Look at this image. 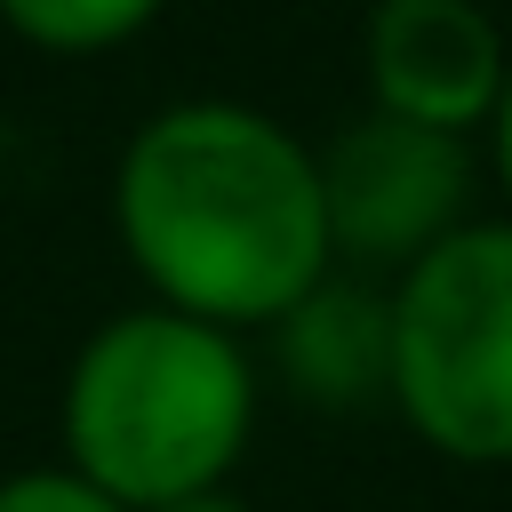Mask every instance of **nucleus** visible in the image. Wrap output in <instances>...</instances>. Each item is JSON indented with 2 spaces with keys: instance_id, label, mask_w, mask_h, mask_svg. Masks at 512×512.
Listing matches in <instances>:
<instances>
[{
  "instance_id": "obj_1",
  "label": "nucleus",
  "mask_w": 512,
  "mask_h": 512,
  "mask_svg": "<svg viewBox=\"0 0 512 512\" xmlns=\"http://www.w3.org/2000/svg\"><path fill=\"white\" fill-rule=\"evenodd\" d=\"M112 224L152 304L232 336L272 328L336 272L320 152L240 96L152 112L112 168Z\"/></svg>"
},
{
  "instance_id": "obj_2",
  "label": "nucleus",
  "mask_w": 512,
  "mask_h": 512,
  "mask_svg": "<svg viewBox=\"0 0 512 512\" xmlns=\"http://www.w3.org/2000/svg\"><path fill=\"white\" fill-rule=\"evenodd\" d=\"M256 352L168 304L112 312L64 368V464L152 512L224 488L256 440Z\"/></svg>"
},
{
  "instance_id": "obj_3",
  "label": "nucleus",
  "mask_w": 512,
  "mask_h": 512,
  "mask_svg": "<svg viewBox=\"0 0 512 512\" xmlns=\"http://www.w3.org/2000/svg\"><path fill=\"white\" fill-rule=\"evenodd\" d=\"M384 408L448 464H512V216H472L384 280Z\"/></svg>"
},
{
  "instance_id": "obj_4",
  "label": "nucleus",
  "mask_w": 512,
  "mask_h": 512,
  "mask_svg": "<svg viewBox=\"0 0 512 512\" xmlns=\"http://www.w3.org/2000/svg\"><path fill=\"white\" fill-rule=\"evenodd\" d=\"M312 152H320L328 248L344 272L392 280L480 216V136L360 112Z\"/></svg>"
},
{
  "instance_id": "obj_5",
  "label": "nucleus",
  "mask_w": 512,
  "mask_h": 512,
  "mask_svg": "<svg viewBox=\"0 0 512 512\" xmlns=\"http://www.w3.org/2000/svg\"><path fill=\"white\" fill-rule=\"evenodd\" d=\"M512 40L488 0H376L360 24V80L368 112L480 136L504 96Z\"/></svg>"
},
{
  "instance_id": "obj_6",
  "label": "nucleus",
  "mask_w": 512,
  "mask_h": 512,
  "mask_svg": "<svg viewBox=\"0 0 512 512\" xmlns=\"http://www.w3.org/2000/svg\"><path fill=\"white\" fill-rule=\"evenodd\" d=\"M272 376L328 416H352L368 400L392 392V296L368 272H328L320 288H304L272 328Z\"/></svg>"
},
{
  "instance_id": "obj_7",
  "label": "nucleus",
  "mask_w": 512,
  "mask_h": 512,
  "mask_svg": "<svg viewBox=\"0 0 512 512\" xmlns=\"http://www.w3.org/2000/svg\"><path fill=\"white\" fill-rule=\"evenodd\" d=\"M168 0H0V24L48 56H104L128 48Z\"/></svg>"
},
{
  "instance_id": "obj_8",
  "label": "nucleus",
  "mask_w": 512,
  "mask_h": 512,
  "mask_svg": "<svg viewBox=\"0 0 512 512\" xmlns=\"http://www.w3.org/2000/svg\"><path fill=\"white\" fill-rule=\"evenodd\" d=\"M0 512H128V504H112L72 464H32V472H8L0 480Z\"/></svg>"
},
{
  "instance_id": "obj_9",
  "label": "nucleus",
  "mask_w": 512,
  "mask_h": 512,
  "mask_svg": "<svg viewBox=\"0 0 512 512\" xmlns=\"http://www.w3.org/2000/svg\"><path fill=\"white\" fill-rule=\"evenodd\" d=\"M480 168L496 176L504 216H512V64H504V96H496V112H488V128H480Z\"/></svg>"
},
{
  "instance_id": "obj_10",
  "label": "nucleus",
  "mask_w": 512,
  "mask_h": 512,
  "mask_svg": "<svg viewBox=\"0 0 512 512\" xmlns=\"http://www.w3.org/2000/svg\"><path fill=\"white\" fill-rule=\"evenodd\" d=\"M152 512H256V504H248V496L224 480V488H192V496H176V504H152Z\"/></svg>"
}]
</instances>
